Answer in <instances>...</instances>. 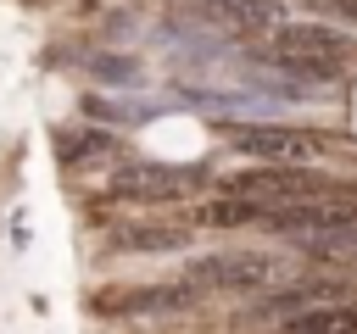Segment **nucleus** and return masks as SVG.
<instances>
[{
    "instance_id": "obj_1",
    "label": "nucleus",
    "mask_w": 357,
    "mask_h": 334,
    "mask_svg": "<svg viewBox=\"0 0 357 334\" xmlns=\"http://www.w3.org/2000/svg\"><path fill=\"white\" fill-rule=\"evenodd\" d=\"M268 67H279V72H296V78H335L346 61H351V39L340 33V28H329V22H279L268 39H262V50H257Z\"/></svg>"
},
{
    "instance_id": "obj_2",
    "label": "nucleus",
    "mask_w": 357,
    "mask_h": 334,
    "mask_svg": "<svg viewBox=\"0 0 357 334\" xmlns=\"http://www.w3.org/2000/svg\"><path fill=\"white\" fill-rule=\"evenodd\" d=\"M279 267L284 262L268 250H212V256H195L184 267V278L201 295H262V289H273Z\"/></svg>"
},
{
    "instance_id": "obj_3",
    "label": "nucleus",
    "mask_w": 357,
    "mask_h": 334,
    "mask_svg": "<svg viewBox=\"0 0 357 334\" xmlns=\"http://www.w3.org/2000/svg\"><path fill=\"white\" fill-rule=\"evenodd\" d=\"M229 145L262 167H312L318 156H329V139L312 134V128H290V122H251V128H234Z\"/></svg>"
},
{
    "instance_id": "obj_4",
    "label": "nucleus",
    "mask_w": 357,
    "mask_h": 334,
    "mask_svg": "<svg viewBox=\"0 0 357 334\" xmlns=\"http://www.w3.org/2000/svg\"><path fill=\"white\" fill-rule=\"evenodd\" d=\"M223 189L234 195H251L262 206H284V200H324V195H346V184L312 173V167H245L234 173Z\"/></svg>"
},
{
    "instance_id": "obj_5",
    "label": "nucleus",
    "mask_w": 357,
    "mask_h": 334,
    "mask_svg": "<svg viewBox=\"0 0 357 334\" xmlns=\"http://www.w3.org/2000/svg\"><path fill=\"white\" fill-rule=\"evenodd\" d=\"M201 301L206 295L190 278H178V284H112V289L89 295V306L100 317H167V312H190Z\"/></svg>"
},
{
    "instance_id": "obj_6",
    "label": "nucleus",
    "mask_w": 357,
    "mask_h": 334,
    "mask_svg": "<svg viewBox=\"0 0 357 334\" xmlns=\"http://www.w3.org/2000/svg\"><path fill=\"white\" fill-rule=\"evenodd\" d=\"M201 184H206L201 167H123V173H112L106 195L128 200V206H156V200H184Z\"/></svg>"
},
{
    "instance_id": "obj_7",
    "label": "nucleus",
    "mask_w": 357,
    "mask_h": 334,
    "mask_svg": "<svg viewBox=\"0 0 357 334\" xmlns=\"http://www.w3.org/2000/svg\"><path fill=\"white\" fill-rule=\"evenodd\" d=\"M201 22L234 33V39H268L279 22H284V6L279 0H190Z\"/></svg>"
},
{
    "instance_id": "obj_8",
    "label": "nucleus",
    "mask_w": 357,
    "mask_h": 334,
    "mask_svg": "<svg viewBox=\"0 0 357 334\" xmlns=\"http://www.w3.org/2000/svg\"><path fill=\"white\" fill-rule=\"evenodd\" d=\"M190 223H156V217H128L117 228H106V250L117 256H156V250H184L190 245Z\"/></svg>"
},
{
    "instance_id": "obj_9",
    "label": "nucleus",
    "mask_w": 357,
    "mask_h": 334,
    "mask_svg": "<svg viewBox=\"0 0 357 334\" xmlns=\"http://www.w3.org/2000/svg\"><path fill=\"white\" fill-rule=\"evenodd\" d=\"M262 200H251V195H234V189H212V195H201V200H190L184 206V223L190 228H257L262 223Z\"/></svg>"
},
{
    "instance_id": "obj_10",
    "label": "nucleus",
    "mask_w": 357,
    "mask_h": 334,
    "mask_svg": "<svg viewBox=\"0 0 357 334\" xmlns=\"http://www.w3.org/2000/svg\"><path fill=\"white\" fill-rule=\"evenodd\" d=\"M284 334H357V295L284 317Z\"/></svg>"
},
{
    "instance_id": "obj_11",
    "label": "nucleus",
    "mask_w": 357,
    "mask_h": 334,
    "mask_svg": "<svg viewBox=\"0 0 357 334\" xmlns=\"http://www.w3.org/2000/svg\"><path fill=\"white\" fill-rule=\"evenodd\" d=\"M56 156H61L67 167H84V161H95V156H117V139H106V134H84V128H67V134H56Z\"/></svg>"
}]
</instances>
